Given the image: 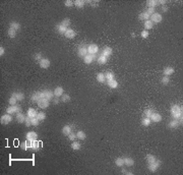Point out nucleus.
I'll list each match as a JSON object with an SVG mask.
<instances>
[{"label":"nucleus","mask_w":183,"mask_h":175,"mask_svg":"<svg viewBox=\"0 0 183 175\" xmlns=\"http://www.w3.org/2000/svg\"><path fill=\"white\" fill-rule=\"evenodd\" d=\"M20 111H22V108L18 105H10L9 107L6 108V113H8V114H14V113L16 114Z\"/></svg>","instance_id":"1"},{"label":"nucleus","mask_w":183,"mask_h":175,"mask_svg":"<svg viewBox=\"0 0 183 175\" xmlns=\"http://www.w3.org/2000/svg\"><path fill=\"white\" fill-rule=\"evenodd\" d=\"M41 97L43 99H47L48 101H50V100H53L54 98V93L49 90H45L43 92H41Z\"/></svg>","instance_id":"2"},{"label":"nucleus","mask_w":183,"mask_h":175,"mask_svg":"<svg viewBox=\"0 0 183 175\" xmlns=\"http://www.w3.org/2000/svg\"><path fill=\"white\" fill-rule=\"evenodd\" d=\"M160 165H161V161L160 160H156V162H154L152 164H147V169L150 170L151 172H156L159 169Z\"/></svg>","instance_id":"3"},{"label":"nucleus","mask_w":183,"mask_h":175,"mask_svg":"<svg viewBox=\"0 0 183 175\" xmlns=\"http://www.w3.org/2000/svg\"><path fill=\"white\" fill-rule=\"evenodd\" d=\"M11 121H12L11 114H8V113L4 114V115H2L1 118H0V122H1L2 124H8V123L11 122Z\"/></svg>","instance_id":"4"},{"label":"nucleus","mask_w":183,"mask_h":175,"mask_svg":"<svg viewBox=\"0 0 183 175\" xmlns=\"http://www.w3.org/2000/svg\"><path fill=\"white\" fill-rule=\"evenodd\" d=\"M150 17H151V21L154 24H160L162 22V19H163L162 14H160V13H158V12H155L154 14H152Z\"/></svg>","instance_id":"5"},{"label":"nucleus","mask_w":183,"mask_h":175,"mask_svg":"<svg viewBox=\"0 0 183 175\" xmlns=\"http://www.w3.org/2000/svg\"><path fill=\"white\" fill-rule=\"evenodd\" d=\"M98 51H99L98 45H96V44H90L89 46H87V53H89V54L95 55L96 53H98Z\"/></svg>","instance_id":"6"},{"label":"nucleus","mask_w":183,"mask_h":175,"mask_svg":"<svg viewBox=\"0 0 183 175\" xmlns=\"http://www.w3.org/2000/svg\"><path fill=\"white\" fill-rule=\"evenodd\" d=\"M50 64H51V62H50V60L48 59V58H42L39 61V65H40V67L41 68H43V69H45V68H48V67L50 66Z\"/></svg>","instance_id":"7"},{"label":"nucleus","mask_w":183,"mask_h":175,"mask_svg":"<svg viewBox=\"0 0 183 175\" xmlns=\"http://www.w3.org/2000/svg\"><path fill=\"white\" fill-rule=\"evenodd\" d=\"M49 102H50V101H48V100H47V99H40L39 101H38V105H39V107H40V108H42V109H46V108H48V107H49Z\"/></svg>","instance_id":"8"},{"label":"nucleus","mask_w":183,"mask_h":175,"mask_svg":"<svg viewBox=\"0 0 183 175\" xmlns=\"http://www.w3.org/2000/svg\"><path fill=\"white\" fill-rule=\"evenodd\" d=\"M86 54H87V48H85V46L78 47V49H77V55H78L80 58H84Z\"/></svg>","instance_id":"9"},{"label":"nucleus","mask_w":183,"mask_h":175,"mask_svg":"<svg viewBox=\"0 0 183 175\" xmlns=\"http://www.w3.org/2000/svg\"><path fill=\"white\" fill-rule=\"evenodd\" d=\"M38 138V133L35 132V131H29L26 132V140H31V142H33V140H37Z\"/></svg>","instance_id":"10"},{"label":"nucleus","mask_w":183,"mask_h":175,"mask_svg":"<svg viewBox=\"0 0 183 175\" xmlns=\"http://www.w3.org/2000/svg\"><path fill=\"white\" fill-rule=\"evenodd\" d=\"M64 36H65L67 39H73L74 37L76 36V33H75V31H74V30L68 28V29L66 30V32H65V34H64Z\"/></svg>","instance_id":"11"},{"label":"nucleus","mask_w":183,"mask_h":175,"mask_svg":"<svg viewBox=\"0 0 183 175\" xmlns=\"http://www.w3.org/2000/svg\"><path fill=\"white\" fill-rule=\"evenodd\" d=\"M180 124H181V123H180L179 120L174 119V120H171L170 122L168 123V127H169L170 129H175V128H177V127H178Z\"/></svg>","instance_id":"12"},{"label":"nucleus","mask_w":183,"mask_h":175,"mask_svg":"<svg viewBox=\"0 0 183 175\" xmlns=\"http://www.w3.org/2000/svg\"><path fill=\"white\" fill-rule=\"evenodd\" d=\"M112 52H113V50H112L111 47L107 46V47H105V48L103 49V51H102V53H101V55H104L106 57H110L112 55Z\"/></svg>","instance_id":"13"},{"label":"nucleus","mask_w":183,"mask_h":175,"mask_svg":"<svg viewBox=\"0 0 183 175\" xmlns=\"http://www.w3.org/2000/svg\"><path fill=\"white\" fill-rule=\"evenodd\" d=\"M150 118H151V120H152V122H160V121L162 120L161 114H160V113H157V112H154Z\"/></svg>","instance_id":"14"},{"label":"nucleus","mask_w":183,"mask_h":175,"mask_svg":"<svg viewBox=\"0 0 183 175\" xmlns=\"http://www.w3.org/2000/svg\"><path fill=\"white\" fill-rule=\"evenodd\" d=\"M53 93H54V97L59 98V97H61V96L63 95L64 90H63L62 87H57V88H55V90L53 91Z\"/></svg>","instance_id":"15"},{"label":"nucleus","mask_w":183,"mask_h":175,"mask_svg":"<svg viewBox=\"0 0 183 175\" xmlns=\"http://www.w3.org/2000/svg\"><path fill=\"white\" fill-rule=\"evenodd\" d=\"M16 119H17V122L18 123H24L25 122V119H26V116L24 115V113L18 112V113H16Z\"/></svg>","instance_id":"16"},{"label":"nucleus","mask_w":183,"mask_h":175,"mask_svg":"<svg viewBox=\"0 0 183 175\" xmlns=\"http://www.w3.org/2000/svg\"><path fill=\"white\" fill-rule=\"evenodd\" d=\"M94 59H95V55H92V54H89V53H87V54L84 57V61L86 64H91L94 61Z\"/></svg>","instance_id":"17"},{"label":"nucleus","mask_w":183,"mask_h":175,"mask_svg":"<svg viewBox=\"0 0 183 175\" xmlns=\"http://www.w3.org/2000/svg\"><path fill=\"white\" fill-rule=\"evenodd\" d=\"M37 114H38V112L34 108H29L28 112H26V116L30 117V118H34V117L37 116Z\"/></svg>","instance_id":"18"},{"label":"nucleus","mask_w":183,"mask_h":175,"mask_svg":"<svg viewBox=\"0 0 183 175\" xmlns=\"http://www.w3.org/2000/svg\"><path fill=\"white\" fill-rule=\"evenodd\" d=\"M9 28L15 30L17 32V31H20V28H22V26H20L19 23H17V22H11V23H9Z\"/></svg>","instance_id":"19"},{"label":"nucleus","mask_w":183,"mask_h":175,"mask_svg":"<svg viewBox=\"0 0 183 175\" xmlns=\"http://www.w3.org/2000/svg\"><path fill=\"white\" fill-rule=\"evenodd\" d=\"M156 160H157V158H156L154 155H152V154L146 155V161L147 164H152V163L156 162Z\"/></svg>","instance_id":"20"},{"label":"nucleus","mask_w":183,"mask_h":175,"mask_svg":"<svg viewBox=\"0 0 183 175\" xmlns=\"http://www.w3.org/2000/svg\"><path fill=\"white\" fill-rule=\"evenodd\" d=\"M71 130H72V128H71L70 125H64L62 127V133L66 137H68V134L71 132Z\"/></svg>","instance_id":"21"},{"label":"nucleus","mask_w":183,"mask_h":175,"mask_svg":"<svg viewBox=\"0 0 183 175\" xmlns=\"http://www.w3.org/2000/svg\"><path fill=\"white\" fill-rule=\"evenodd\" d=\"M123 159H124V165H126V166H128V167L133 166L134 160H133L132 158H130V157H125V158H123Z\"/></svg>","instance_id":"22"},{"label":"nucleus","mask_w":183,"mask_h":175,"mask_svg":"<svg viewBox=\"0 0 183 175\" xmlns=\"http://www.w3.org/2000/svg\"><path fill=\"white\" fill-rule=\"evenodd\" d=\"M174 68L173 67H170V66H168V67H166V68L164 69V75H166V76H169V75H173L174 73Z\"/></svg>","instance_id":"23"},{"label":"nucleus","mask_w":183,"mask_h":175,"mask_svg":"<svg viewBox=\"0 0 183 175\" xmlns=\"http://www.w3.org/2000/svg\"><path fill=\"white\" fill-rule=\"evenodd\" d=\"M144 25H145V29L147 31V30H151V29H153V26H154V23L151 21V19H147V21H145Z\"/></svg>","instance_id":"24"},{"label":"nucleus","mask_w":183,"mask_h":175,"mask_svg":"<svg viewBox=\"0 0 183 175\" xmlns=\"http://www.w3.org/2000/svg\"><path fill=\"white\" fill-rule=\"evenodd\" d=\"M108 86L111 89H116L118 88V82L116 79H111V80H108Z\"/></svg>","instance_id":"25"},{"label":"nucleus","mask_w":183,"mask_h":175,"mask_svg":"<svg viewBox=\"0 0 183 175\" xmlns=\"http://www.w3.org/2000/svg\"><path fill=\"white\" fill-rule=\"evenodd\" d=\"M85 2L84 1V0H75L74 1V5H75V7L76 8H84L85 7Z\"/></svg>","instance_id":"26"},{"label":"nucleus","mask_w":183,"mask_h":175,"mask_svg":"<svg viewBox=\"0 0 183 175\" xmlns=\"http://www.w3.org/2000/svg\"><path fill=\"white\" fill-rule=\"evenodd\" d=\"M150 14H147V13L146 11L144 12H141L139 13V15H138V18L140 19V21H147V19H150Z\"/></svg>","instance_id":"27"},{"label":"nucleus","mask_w":183,"mask_h":175,"mask_svg":"<svg viewBox=\"0 0 183 175\" xmlns=\"http://www.w3.org/2000/svg\"><path fill=\"white\" fill-rule=\"evenodd\" d=\"M171 113H174V112H179V111H182V106L180 105H177V104H174L171 106Z\"/></svg>","instance_id":"28"},{"label":"nucleus","mask_w":183,"mask_h":175,"mask_svg":"<svg viewBox=\"0 0 183 175\" xmlns=\"http://www.w3.org/2000/svg\"><path fill=\"white\" fill-rule=\"evenodd\" d=\"M31 99H32L33 102H38L40 99H42V97H41V92H37L35 94H33V96H32Z\"/></svg>","instance_id":"29"},{"label":"nucleus","mask_w":183,"mask_h":175,"mask_svg":"<svg viewBox=\"0 0 183 175\" xmlns=\"http://www.w3.org/2000/svg\"><path fill=\"white\" fill-rule=\"evenodd\" d=\"M66 28L65 26H63V25H56V31L59 33V34H61V35H64L65 34V32H66Z\"/></svg>","instance_id":"30"},{"label":"nucleus","mask_w":183,"mask_h":175,"mask_svg":"<svg viewBox=\"0 0 183 175\" xmlns=\"http://www.w3.org/2000/svg\"><path fill=\"white\" fill-rule=\"evenodd\" d=\"M97 80L99 83H105V80H106V77H105V73H98L97 75Z\"/></svg>","instance_id":"31"},{"label":"nucleus","mask_w":183,"mask_h":175,"mask_svg":"<svg viewBox=\"0 0 183 175\" xmlns=\"http://www.w3.org/2000/svg\"><path fill=\"white\" fill-rule=\"evenodd\" d=\"M12 96H14L18 101H23L24 99V93H20V92H17V93H13Z\"/></svg>","instance_id":"32"},{"label":"nucleus","mask_w":183,"mask_h":175,"mask_svg":"<svg viewBox=\"0 0 183 175\" xmlns=\"http://www.w3.org/2000/svg\"><path fill=\"white\" fill-rule=\"evenodd\" d=\"M32 149L35 150L36 152H38L40 150V143L38 140H33L32 142Z\"/></svg>","instance_id":"33"},{"label":"nucleus","mask_w":183,"mask_h":175,"mask_svg":"<svg viewBox=\"0 0 183 175\" xmlns=\"http://www.w3.org/2000/svg\"><path fill=\"white\" fill-rule=\"evenodd\" d=\"M80 148H81V145L79 144V143H77V142H72V144H71V149L72 150H74V151H78V150H80Z\"/></svg>","instance_id":"34"},{"label":"nucleus","mask_w":183,"mask_h":175,"mask_svg":"<svg viewBox=\"0 0 183 175\" xmlns=\"http://www.w3.org/2000/svg\"><path fill=\"white\" fill-rule=\"evenodd\" d=\"M146 5H147V8L148 7L156 8V6L158 5V2L156 0H148V1H146Z\"/></svg>","instance_id":"35"},{"label":"nucleus","mask_w":183,"mask_h":175,"mask_svg":"<svg viewBox=\"0 0 183 175\" xmlns=\"http://www.w3.org/2000/svg\"><path fill=\"white\" fill-rule=\"evenodd\" d=\"M108 61V57L104 56V55H100L98 58V63L99 64H105Z\"/></svg>","instance_id":"36"},{"label":"nucleus","mask_w":183,"mask_h":175,"mask_svg":"<svg viewBox=\"0 0 183 175\" xmlns=\"http://www.w3.org/2000/svg\"><path fill=\"white\" fill-rule=\"evenodd\" d=\"M151 123H152V120H151L150 117H145L144 119L141 120V124L144 125V126H148Z\"/></svg>","instance_id":"37"},{"label":"nucleus","mask_w":183,"mask_h":175,"mask_svg":"<svg viewBox=\"0 0 183 175\" xmlns=\"http://www.w3.org/2000/svg\"><path fill=\"white\" fill-rule=\"evenodd\" d=\"M7 35H8L9 38H15L16 37V31L11 29V28H9L8 31H7Z\"/></svg>","instance_id":"38"},{"label":"nucleus","mask_w":183,"mask_h":175,"mask_svg":"<svg viewBox=\"0 0 183 175\" xmlns=\"http://www.w3.org/2000/svg\"><path fill=\"white\" fill-rule=\"evenodd\" d=\"M76 138H79V139H85V138H86V136H85V133L83 131V130H78L77 132H76Z\"/></svg>","instance_id":"39"},{"label":"nucleus","mask_w":183,"mask_h":175,"mask_svg":"<svg viewBox=\"0 0 183 175\" xmlns=\"http://www.w3.org/2000/svg\"><path fill=\"white\" fill-rule=\"evenodd\" d=\"M115 164H116V166H118V167L124 166V159L123 158H117L116 160H115Z\"/></svg>","instance_id":"40"},{"label":"nucleus","mask_w":183,"mask_h":175,"mask_svg":"<svg viewBox=\"0 0 183 175\" xmlns=\"http://www.w3.org/2000/svg\"><path fill=\"white\" fill-rule=\"evenodd\" d=\"M36 117L40 120V122H41V121H44V120L46 119V114H45L44 112H38V114H37Z\"/></svg>","instance_id":"41"},{"label":"nucleus","mask_w":183,"mask_h":175,"mask_svg":"<svg viewBox=\"0 0 183 175\" xmlns=\"http://www.w3.org/2000/svg\"><path fill=\"white\" fill-rule=\"evenodd\" d=\"M61 25H63V26H65L66 29H68V25H70V19L69 18H64L62 22H61V24H60Z\"/></svg>","instance_id":"42"},{"label":"nucleus","mask_w":183,"mask_h":175,"mask_svg":"<svg viewBox=\"0 0 183 175\" xmlns=\"http://www.w3.org/2000/svg\"><path fill=\"white\" fill-rule=\"evenodd\" d=\"M105 77L107 80H111V79H114V73L111 72V71H107L105 73Z\"/></svg>","instance_id":"43"},{"label":"nucleus","mask_w":183,"mask_h":175,"mask_svg":"<svg viewBox=\"0 0 183 175\" xmlns=\"http://www.w3.org/2000/svg\"><path fill=\"white\" fill-rule=\"evenodd\" d=\"M61 101H62V102H64V103L69 102V101H70V96L67 95V94H65V95H62V96H61Z\"/></svg>","instance_id":"44"},{"label":"nucleus","mask_w":183,"mask_h":175,"mask_svg":"<svg viewBox=\"0 0 183 175\" xmlns=\"http://www.w3.org/2000/svg\"><path fill=\"white\" fill-rule=\"evenodd\" d=\"M17 99L14 97V96H11L10 98H9V100H8V102H9V104L10 105H16V103H17Z\"/></svg>","instance_id":"45"},{"label":"nucleus","mask_w":183,"mask_h":175,"mask_svg":"<svg viewBox=\"0 0 183 175\" xmlns=\"http://www.w3.org/2000/svg\"><path fill=\"white\" fill-rule=\"evenodd\" d=\"M31 122H32L33 126H38L39 123H40V120L37 117H34V118H31Z\"/></svg>","instance_id":"46"},{"label":"nucleus","mask_w":183,"mask_h":175,"mask_svg":"<svg viewBox=\"0 0 183 175\" xmlns=\"http://www.w3.org/2000/svg\"><path fill=\"white\" fill-rule=\"evenodd\" d=\"M169 82H170V78H169V76H166V75H164L162 77V79H161V83L163 85H168Z\"/></svg>","instance_id":"47"},{"label":"nucleus","mask_w":183,"mask_h":175,"mask_svg":"<svg viewBox=\"0 0 183 175\" xmlns=\"http://www.w3.org/2000/svg\"><path fill=\"white\" fill-rule=\"evenodd\" d=\"M64 4H65L66 7L70 8V7H72V6H73L74 1H72V0H66V1H64Z\"/></svg>","instance_id":"48"},{"label":"nucleus","mask_w":183,"mask_h":175,"mask_svg":"<svg viewBox=\"0 0 183 175\" xmlns=\"http://www.w3.org/2000/svg\"><path fill=\"white\" fill-rule=\"evenodd\" d=\"M85 3H90L92 6H93V7H97V6L99 5V1H90V0H86V1H85Z\"/></svg>","instance_id":"49"},{"label":"nucleus","mask_w":183,"mask_h":175,"mask_svg":"<svg viewBox=\"0 0 183 175\" xmlns=\"http://www.w3.org/2000/svg\"><path fill=\"white\" fill-rule=\"evenodd\" d=\"M34 58H35V60H37V61L39 62L40 60L43 58V55H42V53H36V54L34 55Z\"/></svg>","instance_id":"50"},{"label":"nucleus","mask_w":183,"mask_h":175,"mask_svg":"<svg viewBox=\"0 0 183 175\" xmlns=\"http://www.w3.org/2000/svg\"><path fill=\"white\" fill-rule=\"evenodd\" d=\"M146 12L147 13V14L152 15V14H154V13L156 12V8H153V7H148V8H146Z\"/></svg>","instance_id":"51"},{"label":"nucleus","mask_w":183,"mask_h":175,"mask_svg":"<svg viewBox=\"0 0 183 175\" xmlns=\"http://www.w3.org/2000/svg\"><path fill=\"white\" fill-rule=\"evenodd\" d=\"M153 113H154V111L152 109H146L145 111V115H146V117H151Z\"/></svg>","instance_id":"52"},{"label":"nucleus","mask_w":183,"mask_h":175,"mask_svg":"<svg viewBox=\"0 0 183 175\" xmlns=\"http://www.w3.org/2000/svg\"><path fill=\"white\" fill-rule=\"evenodd\" d=\"M68 138L70 139V140H72V142H74V140H75V138H76V134L75 133H73L72 131L68 134Z\"/></svg>","instance_id":"53"},{"label":"nucleus","mask_w":183,"mask_h":175,"mask_svg":"<svg viewBox=\"0 0 183 175\" xmlns=\"http://www.w3.org/2000/svg\"><path fill=\"white\" fill-rule=\"evenodd\" d=\"M140 36H141V38H144V39H146L147 37H148V31H142L141 32V34H140Z\"/></svg>","instance_id":"54"},{"label":"nucleus","mask_w":183,"mask_h":175,"mask_svg":"<svg viewBox=\"0 0 183 175\" xmlns=\"http://www.w3.org/2000/svg\"><path fill=\"white\" fill-rule=\"evenodd\" d=\"M24 123H25V125L28 126V127H29V126H31V125H32V122H31V118L26 116V119H25V122H24Z\"/></svg>","instance_id":"55"},{"label":"nucleus","mask_w":183,"mask_h":175,"mask_svg":"<svg viewBox=\"0 0 183 175\" xmlns=\"http://www.w3.org/2000/svg\"><path fill=\"white\" fill-rule=\"evenodd\" d=\"M20 148H22L24 151H26V150H28V146H26V143H25V142H24V143H22V144H20Z\"/></svg>","instance_id":"56"},{"label":"nucleus","mask_w":183,"mask_h":175,"mask_svg":"<svg viewBox=\"0 0 183 175\" xmlns=\"http://www.w3.org/2000/svg\"><path fill=\"white\" fill-rule=\"evenodd\" d=\"M59 101H60L59 98L54 97V98H53V104H54V105H58V104H59Z\"/></svg>","instance_id":"57"},{"label":"nucleus","mask_w":183,"mask_h":175,"mask_svg":"<svg viewBox=\"0 0 183 175\" xmlns=\"http://www.w3.org/2000/svg\"><path fill=\"white\" fill-rule=\"evenodd\" d=\"M5 54V49H4V47H0V56H3Z\"/></svg>","instance_id":"58"},{"label":"nucleus","mask_w":183,"mask_h":175,"mask_svg":"<svg viewBox=\"0 0 183 175\" xmlns=\"http://www.w3.org/2000/svg\"><path fill=\"white\" fill-rule=\"evenodd\" d=\"M122 173H123V174H128V175H132V174H133L132 172H130V171H126V170H124V169H122Z\"/></svg>","instance_id":"59"},{"label":"nucleus","mask_w":183,"mask_h":175,"mask_svg":"<svg viewBox=\"0 0 183 175\" xmlns=\"http://www.w3.org/2000/svg\"><path fill=\"white\" fill-rule=\"evenodd\" d=\"M158 2V4H162V5H165L166 4V0H159V1H157Z\"/></svg>","instance_id":"60"},{"label":"nucleus","mask_w":183,"mask_h":175,"mask_svg":"<svg viewBox=\"0 0 183 175\" xmlns=\"http://www.w3.org/2000/svg\"><path fill=\"white\" fill-rule=\"evenodd\" d=\"M162 10L164 11V12H166V11H168V7H167V6H165V5H163L162 6Z\"/></svg>","instance_id":"61"}]
</instances>
